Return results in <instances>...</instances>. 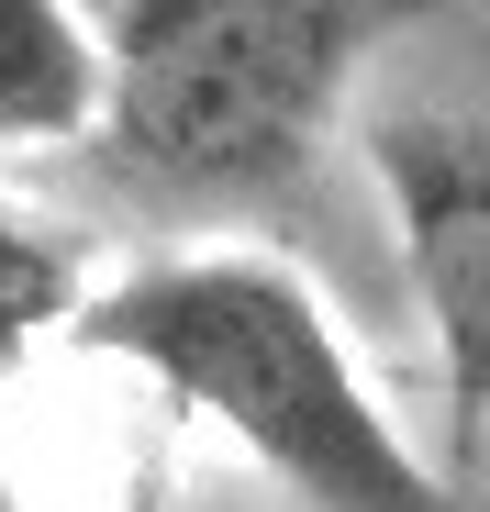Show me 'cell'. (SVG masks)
I'll list each match as a JSON object with an SVG mask.
<instances>
[{
	"label": "cell",
	"instance_id": "3",
	"mask_svg": "<svg viewBox=\"0 0 490 512\" xmlns=\"http://www.w3.org/2000/svg\"><path fill=\"white\" fill-rule=\"evenodd\" d=\"M368 167L390 190V234H401V279L424 301L435 334V390H446V457L435 479L479 512V412H490V134L468 112H379L368 123Z\"/></svg>",
	"mask_w": 490,
	"mask_h": 512
},
{
	"label": "cell",
	"instance_id": "1",
	"mask_svg": "<svg viewBox=\"0 0 490 512\" xmlns=\"http://www.w3.org/2000/svg\"><path fill=\"white\" fill-rule=\"evenodd\" d=\"M67 334L90 357L134 368L190 423H212L223 446H245L312 512H468L435 479V457L379 412L323 290L279 256L212 245V256L123 268L67 312Z\"/></svg>",
	"mask_w": 490,
	"mask_h": 512
},
{
	"label": "cell",
	"instance_id": "4",
	"mask_svg": "<svg viewBox=\"0 0 490 512\" xmlns=\"http://www.w3.org/2000/svg\"><path fill=\"white\" fill-rule=\"evenodd\" d=\"M101 34L67 0H0V145H90Z\"/></svg>",
	"mask_w": 490,
	"mask_h": 512
},
{
	"label": "cell",
	"instance_id": "5",
	"mask_svg": "<svg viewBox=\"0 0 490 512\" xmlns=\"http://www.w3.org/2000/svg\"><path fill=\"white\" fill-rule=\"evenodd\" d=\"M78 301H90V245H78L67 223L0 212V379H12L45 334H67Z\"/></svg>",
	"mask_w": 490,
	"mask_h": 512
},
{
	"label": "cell",
	"instance_id": "2",
	"mask_svg": "<svg viewBox=\"0 0 490 512\" xmlns=\"http://www.w3.org/2000/svg\"><path fill=\"white\" fill-rule=\"evenodd\" d=\"M457 0H123L90 145L168 212H268L312 179L390 34Z\"/></svg>",
	"mask_w": 490,
	"mask_h": 512
}]
</instances>
